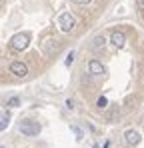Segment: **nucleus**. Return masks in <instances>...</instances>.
Listing matches in <instances>:
<instances>
[{
    "label": "nucleus",
    "mask_w": 144,
    "mask_h": 148,
    "mask_svg": "<svg viewBox=\"0 0 144 148\" xmlns=\"http://www.w3.org/2000/svg\"><path fill=\"white\" fill-rule=\"evenodd\" d=\"M8 70H10V74H14L16 78H24L28 74V66H26V62H22V60H14V62H10Z\"/></svg>",
    "instance_id": "20e7f679"
},
{
    "label": "nucleus",
    "mask_w": 144,
    "mask_h": 148,
    "mask_svg": "<svg viewBox=\"0 0 144 148\" xmlns=\"http://www.w3.org/2000/svg\"><path fill=\"white\" fill-rule=\"evenodd\" d=\"M72 60H74V52H70V54H68V58H66V66H70Z\"/></svg>",
    "instance_id": "ddd939ff"
},
{
    "label": "nucleus",
    "mask_w": 144,
    "mask_h": 148,
    "mask_svg": "<svg viewBox=\"0 0 144 148\" xmlns=\"http://www.w3.org/2000/svg\"><path fill=\"white\" fill-rule=\"evenodd\" d=\"M6 106H8V108H16V106H20V98H18V96H12V98H8Z\"/></svg>",
    "instance_id": "9b49d317"
},
{
    "label": "nucleus",
    "mask_w": 144,
    "mask_h": 148,
    "mask_svg": "<svg viewBox=\"0 0 144 148\" xmlns=\"http://www.w3.org/2000/svg\"><path fill=\"white\" fill-rule=\"evenodd\" d=\"M96 106H98V108H106V106H108V98H106V96H98Z\"/></svg>",
    "instance_id": "f8f14e48"
},
{
    "label": "nucleus",
    "mask_w": 144,
    "mask_h": 148,
    "mask_svg": "<svg viewBox=\"0 0 144 148\" xmlns=\"http://www.w3.org/2000/svg\"><path fill=\"white\" fill-rule=\"evenodd\" d=\"M8 124H10V112H8V110H4V112H0V132H2V130H6V128H8Z\"/></svg>",
    "instance_id": "6e6552de"
},
{
    "label": "nucleus",
    "mask_w": 144,
    "mask_h": 148,
    "mask_svg": "<svg viewBox=\"0 0 144 148\" xmlns=\"http://www.w3.org/2000/svg\"><path fill=\"white\" fill-rule=\"evenodd\" d=\"M92 44H94V48H96V50H102L104 46H106V38H104L102 34H98V36H94Z\"/></svg>",
    "instance_id": "1a4fd4ad"
},
{
    "label": "nucleus",
    "mask_w": 144,
    "mask_h": 148,
    "mask_svg": "<svg viewBox=\"0 0 144 148\" xmlns=\"http://www.w3.org/2000/svg\"><path fill=\"white\" fill-rule=\"evenodd\" d=\"M66 108H68V110L74 108V102H72V100H66Z\"/></svg>",
    "instance_id": "4468645a"
},
{
    "label": "nucleus",
    "mask_w": 144,
    "mask_h": 148,
    "mask_svg": "<svg viewBox=\"0 0 144 148\" xmlns=\"http://www.w3.org/2000/svg\"><path fill=\"white\" fill-rule=\"evenodd\" d=\"M92 148H100V146H98V144H94V146H92Z\"/></svg>",
    "instance_id": "2eb2a0df"
},
{
    "label": "nucleus",
    "mask_w": 144,
    "mask_h": 148,
    "mask_svg": "<svg viewBox=\"0 0 144 148\" xmlns=\"http://www.w3.org/2000/svg\"><path fill=\"white\" fill-rule=\"evenodd\" d=\"M88 74H90V76H94V78H100V76H104V74H106V68H104V64H102L100 60L92 58V60L88 62Z\"/></svg>",
    "instance_id": "39448f33"
},
{
    "label": "nucleus",
    "mask_w": 144,
    "mask_h": 148,
    "mask_svg": "<svg viewBox=\"0 0 144 148\" xmlns=\"http://www.w3.org/2000/svg\"><path fill=\"white\" fill-rule=\"evenodd\" d=\"M124 140H126V144H128V146H136V144L140 142V134H138L136 130H132V128H130V130H126V132H124Z\"/></svg>",
    "instance_id": "0eeeda50"
},
{
    "label": "nucleus",
    "mask_w": 144,
    "mask_h": 148,
    "mask_svg": "<svg viewBox=\"0 0 144 148\" xmlns=\"http://www.w3.org/2000/svg\"><path fill=\"white\" fill-rule=\"evenodd\" d=\"M106 118H108V122H116V120L120 118V110L118 108H112V110L106 114Z\"/></svg>",
    "instance_id": "9d476101"
},
{
    "label": "nucleus",
    "mask_w": 144,
    "mask_h": 148,
    "mask_svg": "<svg viewBox=\"0 0 144 148\" xmlns=\"http://www.w3.org/2000/svg\"><path fill=\"white\" fill-rule=\"evenodd\" d=\"M110 44H112L114 48H124V44H126V34L120 32V30H114V32L110 34Z\"/></svg>",
    "instance_id": "423d86ee"
},
{
    "label": "nucleus",
    "mask_w": 144,
    "mask_h": 148,
    "mask_svg": "<svg viewBox=\"0 0 144 148\" xmlns=\"http://www.w3.org/2000/svg\"><path fill=\"white\" fill-rule=\"evenodd\" d=\"M28 44H30V34H28V32H18V34H14V36L10 38V48L16 50V52L26 50Z\"/></svg>",
    "instance_id": "f03ea898"
},
{
    "label": "nucleus",
    "mask_w": 144,
    "mask_h": 148,
    "mask_svg": "<svg viewBox=\"0 0 144 148\" xmlns=\"http://www.w3.org/2000/svg\"><path fill=\"white\" fill-rule=\"evenodd\" d=\"M74 26H76V16L72 14L70 10H62L60 14H58V28H60V32H72L74 30Z\"/></svg>",
    "instance_id": "f257e3e1"
},
{
    "label": "nucleus",
    "mask_w": 144,
    "mask_h": 148,
    "mask_svg": "<svg viewBox=\"0 0 144 148\" xmlns=\"http://www.w3.org/2000/svg\"><path fill=\"white\" fill-rule=\"evenodd\" d=\"M18 130L22 132L24 136H38L40 134V124L38 122H32V120H22Z\"/></svg>",
    "instance_id": "7ed1b4c3"
}]
</instances>
